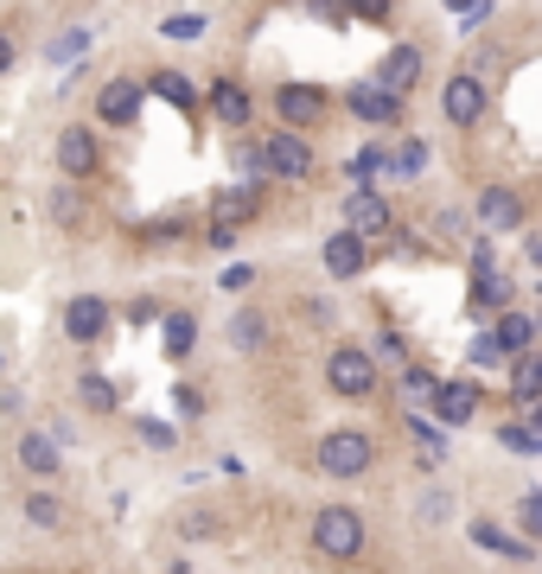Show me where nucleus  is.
<instances>
[{"label":"nucleus","instance_id":"5701e85b","mask_svg":"<svg viewBox=\"0 0 542 574\" xmlns=\"http://www.w3.org/2000/svg\"><path fill=\"white\" fill-rule=\"evenodd\" d=\"M434 377H428V370H409V377H402V402H415V409H421V402H434Z\"/></svg>","mask_w":542,"mask_h":574},{"label":"nucleus","instance_id":"7c9ffc66","mask_svg":"<svg viewBox=\"0 0 542 574\" xmlns=\"http://www.w3.org/2000/svg\"><path fill=\"white\" fill-rule=\"evenodd\" d=\"M262 332H268V326H262L256 314H243V319H236V345H243V351H249V345H262Z\"/></svg>","mask_w":542,"mask_h":574},{"label":"nucleus","instance_id":"f03ea898","mask_svg":"<svg viewBox=\"0 0 542 574\" xmlns=\"http://www.w3.org/2000/svg\"><path fill=\"white\" fill-rule=\"evenodd\" d=\"M326 383H333L338 396L364 402V396L377 390V358H370L364 345H338L333 358H326Z\"/></svg>","mask_w":542,"mask_h":574},{"label":"nucleus","instance_id":"473e14b6","mask_svg":"<svg viewBox=\"0 0 542 574\" xmlns=\"http://www.w3.org/2000/svg\"><path fill=\"white\" fill-rule=\"evenodd\" d=\"M504 447H517V453H536V434H530V428H517V421H511V428H504Z\"/></svg>","mask_w":542,"mask_h":574},{"label":"nucleus","instance_id":"c756f323","mask_svg":"<svg viewBox=\"0 0 542 574\" xmlns=\"http://www.w3.org/2000/svg\"><path fill=\"white\" fill-rule=\"evenodd\" d=\"M166 32H173V39H198V32H205V20H198V13H173V20H166Z\"/></svg>","mask_w":542,"mask_h":574},{"label":"nucleus","instance_id":"b1692460","mask_svg":"<svg viewBox=\"0 0 542 574\" xmlns=\"http://www.w3.org/2000/svg\"><path fill=\"white\" fill-rule=\"evenodd\" d=\"M472 536H479V543H485V549H498V555H517V562H530V543H511V536H498L491 523H479Z\"/></svg>","mask_w":542,"mask_h":574},{"label":"nucleus","instance_id":"20e7f679","mask_svg":"<svg viewBox=\"0 0 542 574\" xmlns=\"http://www.w3.org/2000/svg\"><path fill=\"white\" fill-rule=\"evenodd\" d=\"M262 173H275V180H313V147L300 134H268L262 141Z\"/></svg>","mask_w":542,"mask_h":574},{"label":"nucleus","instance_id":"cd10ccee","mask_svg":"<svg viewBox=\"0 0 542 574\" xmlns=\"http://www.w3.org/2000/svg\"><path fill=\"white\" fill-rule=\"evenodd\" d=\"M83 52H90V32H64L52 45V64H71V58H83Z\"/></svg>","mask_w":542,"mask_h":574},{"label":"nucleus","instance_id":"393cba45","mask_svg":"<svg viewBox=\"0 0 542 574\" xmlns=\"http://www.w3.org/2000/svg\"><path fill=\"white\" fill-rule=\"evenodd\" d=\"M421 166H428V141H402V154H396V173H402V180H415Z\"/></svg>","mask_w":542,"mask_h":574},{"label":"nucleus","instance_id":"f704fd0d","mask_svg":"<svg viewBox=\"0 0 542 574\" xmlns=\"http://www.w3.org/2000/svg\"><path fill=\"white\" fill-rule=\"evenodd\" d=\"M536 332H542V326H536Z\"/></svg>","mask_w":542,"mask_h":574},{"label":"nucleus","instance_id":"72a5a7b5","mask_svg":"<svg viewBox=\"0 0 542 574\" xmlns=\"http://www.w3.org/2000/svg\"><path fill=\"white\" fill-rule=\"evenodd\" d=\"M7 64H13V39H7V32H0V71H7Z\"/></svg>","mask_w":542,"mask_h":574},{"label":"nucleus","instance_id":"7ed1b4c3","mask_svg":"<svg viewBox=\"0 0 542 574\" xmlns=\"http://www.w3.org/2000/svg\"><path fill=\"white\" fill-rule=\"evenodd\" d=\"M364 467H370V441H364V434L338 428V434L319 441V472H326V479H364Z\"/></svg>","mask_w":542,"mask_h":574},{"label":"nucleus","instance_id":"4be33fe9","mask_svg":"<svg viewBox=\"0 0 542 574\" xmlns=\"http://www.w3.org/2000/svg\"><path fill=\"white\" fill-rule=\"evenodd\" d=\"M27 517L39 523V530H58V523H64V511H58L52 492H32V498H27Z\"/></svg>","mask_w":542,"mask_h":574},{"label":"nucleus","instance_id":"6ab92c4d","mask_svg":"<svg viewBox=\"0 0 542 574\" xmlns=\"http://www.w3.org/2000/svg\"><path fill=\"white\" fill-rule=\"evenodd\" d=\"M192 339H198V319L192 314L166 319V358H192Z\"/></svg>","mask_w":542,"mask_h":574},{"label":"nucleus","instance_id":"bb28decb","mask_svg":"<svg viewBox=\"0 0 542 574\" xmlns=\"http://www.w3.org/2000/svg\"><path fill=\"white\" fill-rule=\"evenodd\" d=\"M78 390H83V402H90V409H115V383H103V377H83Z\"/></svg>","mask_w":542,"mask_h":574},{"label":"nucleus","instance_id":"39448f33","mask_svg":"<svg viewBox=\"0 0 542 574\" xmlns=\"http://www.w3.org/2000/svg\"><path fill=\"white\" fill-rule=\"evenodd\" d=\"M58 173L90 180V173H96V134H90V129H64V134H58Z\"/></svg>","mask_w":542,"mask_h":574},{"label":"nucleus","instance_id":"9d476101","mask_svg":"<svg viewBox=\"0 0 542 574\" xmlns=\"http://www.w3.org/2000/svg\"><path fill=\"white\" fill-rule=\"evenodd\" d=\"M96 115H103L109 129H129L134 115H141V83H103V96H96Z\"/></svg>","mask_w":542,"mask_h":574},{"label":"nucleus","instance_id":"9b49d317","mask_svg":"<svg viewBox=\"0 0 542 574\" xmlns=\"http://www.w3.org/2000/svg\"><path fill=\"white\" fill-rule=\"evenodd\" d=\"M275 109H282L287 129H307V122H319V90L313 83H287V90H275Z\"/></svg>","mask_w":542,"mask_h":574},{"label":"nucleus","instance_id":"aec40b11","mask_svg":"<svg viewBox=\"0 0 542 574\" xmlns=\"http://www.w3.org/2000/svg\"><path fill=\"white\" fill-rule=\"evenodd\" d=\"M517 402H542V351H530L523 365H517Z\"/></svg>","mask_w":542,"mask_h":574},{"label":"nucleus","instance_id":"c85d7f7f","mask_svg":"<svg viewBox=\"0 0 542 574\" xmlns=\"http://www.w3.org/2000/svg\"><path fill=\"white\" fill-rule=\"evenodd\" d=\"M504 300H511V287L498 281V275H479V300L472 307H504Z\"/></svg>","mask_w":542,"mask_h":574},{"label":"nucleus","instance_id":"0eeeda50","mask_svg":"<svg viewBox=\"0 0 542 574\" xmlns=\"http://www.w3.org/2000/svg\"><path fill=\"white\" fill-rule=\"evenodd\" d=\"M345 230L358 236H384L389 230V198H377V192H370V185H364L358 198H351V205H345Z\"/></svg>","mask_w":542,"mask_h":574},{"label":"nucleus","instance_id":"f257e3e1","mask_svg":"<svg viewBox=\"0 0 542 574\" xmlns=\"http://www.w3.org/2000/svg\"><path fill=\"white\" fill-rule=\"evenodd\" d=\"M313 549L333 555V562H351V555L364 549V517L345 511V504H326V511L313 517Z\"/></svg>","mask_w":542,"mask_h":574},{"label":"nucleus","instance_id":"a878e982","mask_svg":"<svg viewBox=\"0 0 542 574\" xmlns=\"http://www.w3.org/2000/svg\"><path fill=\"white\" fill-rule=\"evenodd\" d=\"M249 211H256V198H249V192H224V205H217V217H224V230H231V224H243Z\"/></svg>","mask_w":542,"mask_h":574},{"label":"nucleus","instance_id":"dca6fc26","mask_svg":"<svg viewBox=\"0 0 542 574\" xmlns=\"http://www.w3.org/2000/svg\"><path fill=\"white\" fill-rule=\"evenodd\" d=\"M530 339H536V326H530L523 314H504V319H498V332H491L498 358H504V351H511V358H517V351H530Z\"/></svg>","mask_w":542,"mask_h":574},{"label":"nucleus","instance_id":"1a4fd4ad","mask_svg":"<svg viewBox=\"0 0 542 574\" xmlns=\"http://www.w3.org/2000/svg\"><path fill=\"white\" fill-rule=\"evenodd\" d=\"M103 326H109V307L96 300V294H78L71 307H64V332L78 345H90V339H103Z\"/></svg>","mask_w":542,"mask_h":574},{"label":"nucleus","instance_id":"4468645a","mask_svg":"<svg viewBox=\"0 0 542 574\" xmlns=\"http://www.w3.org/2000/svg\"><path fill=\"white\" fill-rule=\"evenodd\" d=\"M211 109H217V122L243 129V122H249V90H243V83H217V90H211Z\"/></svg>","mask_w":542,"mask_h":574},{"label":"nucleus","instance_id":"a211bd4d","mask_svg":"<svg viewBox=\"0 0 542 574\" xmlns=\"http://www.w3.org/2000/svg\"><path fill=\"white\" fill-rule=\"evenodd\" d=\"M20 467L27 472H58V441L52 434H27V441H20Z\"/></svg>","mask_w":542,"mask_h":574},{"label":"nucleus","instance_id":"6e6552de","mask_svg":"<svg viewBox=\"0 0 542 574\" xmlns=\"http://www.w3.org/2000/svg\"><path fill=\"white\" fill-rule=\"evenodd\" d=\"M479 115H485V83H479V78H453V83H447V122H453V129H472Z\"/></svg>","mask_w":542,"mask_h":574},{"label":"nucleus","instance_id":"f8f14e48","mask_svg":"<svg viewBox=\"0 0 542 574\" xmlns=\"http://www.w3.org/2000/svg\"><path fill=\"white\" fill-rule=\"evenodd\" d=\"M479 217H485L491 230H517V217H523V205H517V192H504V185H491L485 198H479Z\"/></svg>","mask_w":542,"mask_h":574},{"label":"nucleus","instance_id":"f3484780","mask_svg":"<svg viewBox=\"0 0 542 574\" xmlns=\"http://www.w3.org/2000/svg\"><path fill=\"white\" fill-rule=\"evenodd\" d=\"M351 115H358V122H396V115H402V103H396V96H384V90L370 83V90H358V96H351Z\"/></svg>","mask_w":542,"mask_h":574},{"label":"nucleus","instance_id":"412c9836","mask_svg":"<svg viewBox=\"0 0 542 574\" xmlns=\"http://www.w3.org/2000/svg\"><path fill=\"white\" fill-rule=\"evenodd\" d=\"M154 96H166V103H180V109L198 103V96H192V83H185L180 71H160V78H154Z\"/></svg>","mask_w":542,"mask_h":574},{"label":"nucleus","instance_id":"2eb2a0df","mask_svg":"<svg viewBox=\"0 0 542 574\" xmlns=\"http://www.w3.org/2000/svg\"><path fill=\"white\" fill-rule=\"evenodd\" d=\"M472 402H479L472 383H440V390H434V416L440 421H466V416H472Z\"/></svg>","mask_w":542,"mask_h":574},{"label":"nucleus","instance_id":"ddd939ff","mask_svg":"<svg viewBox=\"0 0 542 574\" xmlns=\"http://www.w3.org/2000/svg\"><path fill=\"white\" fill-rule=\"evenodd\" d=\"M326 268H333L338 281H351V275L364 268V243H358L351 230H338L333 243H326Z\"/></svg>","mask_w":542,"mask_h":574},{"label":"nucleus","instance_id":"423d86ee","mask_svg":"<svg viewBox=\"0 0 542 574\" xmlns=\"http://www.w3.org/2000/svg\"><path fill=\"white\" fill-rule=\"evenodd\" d=\"M415 83H421V52H415V45H396V52L384 58V71H377V90L402 103V90H415Z\"/></svg>","mask_w":542,"mask_h":574},{"label":"nucleus","instance_id":"2f4dec72","mask_svg":"<svg viewBox=\"0 0 542 574\" xmlns=\"http://www.w3.org/2000/svg\"><path fill=\"white\" fill-rule=\"evenodd\" d=\"M523 530L542 536V492H523Z\"/></svg>","mask_w":542,"mask_h":574}]
</instances>
